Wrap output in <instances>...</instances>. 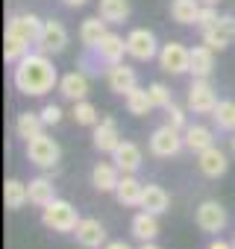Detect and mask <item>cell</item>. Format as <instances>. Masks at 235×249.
<instances>
[{"mask_svg":"<svg viewBox=\"0 0 235 249\" xmlns=\"http://www.w3.org/2000/svg\"><path fill=\"white\" fill-rule=\"evenodd\" d=\"M12 79H15V88L21 91V94H27V97H44V94H50L53 88H59V71L53 68V62H50V56L47 53H27L18 65H15V71H12Z\"/></svg>","mask_w":235,"mask_h":249,"instance_id":"6da1fadb","label":"cell"},{"mask_svg":"<svg viewBox=\"0 0 235 249\" xmlns=\"http://www.w3.org/2000/svg\"><path fill=\"white\" fill-rule=\"evenodd\" d=\"M79 214H77V208L68 202V199H53L50 205H44L41 208V223L47 226V229H53V231H74L77 226H79Z\"/></svg>","mask_w":235,"mask_h":249,"instance_id":"7a4b0ae2","label":"cell"},{"mask_svg":"<svg viewBox=\"0 0 235 249\" xmlns=\"http://www.w3.org/2000/svg\"><path fill=\"white\" fill-rule=\"evenodd\" d=\"M27 159L39 167V170H53L62 159V147L50 138V135H36L27 141Z\"/></svg>","mask_w":235,"mask_h":249,"instance_id":"3957f363","label":"cell"},{"mask_svg":"<svg viewBox=\"0 0 235 249\" xmlns=\"http://www.w3.org/2000/svg\"><path fill=\"white\" fill-rule=\"evenodd\" d=\"M185 147V138H182V132L179 129H174V126H159L153 135H150V153L156 156V159H174V156H179V150Z\"/></svg>","mask_w":235,"mask_h":249,"instance_id":"277c9868","label":"cell"},{"mask_svg":"<svg viewBox=\"0 0 235 249\" xmlns=\"http://www.w3.org/2000/svg\"><path fill=\"white\" fill-rule=\"evenodd\" d=\"M159 68L165 73H174V76L188 73L191 71V50L185 44H179V41L162 44V50H159Z\"/></svg>","mask_w":235,"mask_h":249,"instance_id":"5b68a950","label":"cell"},{"mask_svg":"<svg viewBox=\"0 0 235 249\" xmlns=\"http://www.w3.org/2000/svg\"><path fill=\"white\" fill-rule=\"evenodd\" d=\"M226 208L220 205V202H215V199H206V202H200L197 205V214H194V223H197V229L200 231H206V234H217V231H223L226 229Z\"/></svg>","mask_w":235,"mask_h":249,"instance_id":"8992f818","label":"cell"},{"mask_svg":"<svg viewBox=\"0 0 235 249\" xmlns=\"http://www.w3.org/2000/svg\"><path fill=\"white\" fill-rule=\"evenodd\" d=\"M159 41H156V36L150 33V30H144V27H138V30H133L130 36H127V53L136 59V62H150V59H156L159 56Z\"/></svg>","mask_w":235,"mask_h":249,"instance_id":"52a82bcc","label":"cell"},{"mask_svg":"<svg viewBox=\"0 0 235 249\" xmlns=\"http://www.w3.org/2000/svg\"><path fill=\"white\" fill-rule=\"evenodd\" d=\"M36 44H39L41 53L59 56V53L68 47V30H65V24L56 21V18L44 21V27H41V33H39V41H36Z\"/></svg>","mask_w":235,"mask_h":249,"instance_id":"ba28073f","label":"cell"},{"mask_svg":"<svg viewBox=\"0 0 235 249\" xmlns=\"http://www.w3.org/2000/svg\"><path fill=\"white\" fill-rule=\"evenodd\" d=\"M217 103L220 100H217L215 88L209 85V79H194V85L188 88V108L194 114H212Z\"/></svg>","mask_w":235,"mask_h":249,"instance_id":"9c48e42d","label":"cell"},{"mask_svg":"<svg viewBox=\"0 0 235 249\" xmlns=\"http://www.w3.org/2000/svg\"><path fill=\"white\" fill-rule=\"evenodd\" d=\"M235 38V18L232 15H220L215 27L203 30V44L212 50H226Z\"/></svg>","mask_w":235,"mask_h":249,"instance_id":"30bf717a","label":"cell"},{"mask_svg":"<svg viewBox=\"0 0 235 249\" xmlns=\"http://www.w3.org/2000/svg\"><path fill=\"white\" fill-rule=\"evenodd\" d=\"M106 85H109V91L127 97L133 88H138V73H136L133 68H127L124 62L109 65V68H106Z\"/></svg>","mask_w":235,"mask_h":249,"instance_id":"8fae6325","label":"cell"},{"mask_svg":"<svg viewBox=\"0 0 235 249\" xmlns=\"http://www.w3.org/2000/svg\"><path fill=\"white\" fill-rule=\"evenodd\" d=\"M94 56H97V62H103L106 68L124 62V56H130V53H127V38H121L118 33H106V36L100 38V44L94 47Z\"/></svg>","mask_w":235,"mask_h":249,"instance_id":"7c38bea8","label":"cell"},{"mask_svg":"<svg viewBox=\"0 0 235 249\" xmlns=\"http://www.w3.org/2000/svg\"><path fill=\"white\" fill-rule=\"evenodd\" d=\"M74 234H77V243L82 249H100V246L109 243L106 240V229H103V223L97 217H82L79 226L74 229Z\"/></svg>","mask_w":235,"mask_h":249,"instance_id":"4fadbf2b","label":"cell"},{"mask_svg":"<svg viewBox=\"0 0 235 249\" xmlns=\"http://www.w3.org/2000/svg\"><path fill=\"white\" fill-rule=\"evenodd\" d=\"M91 141H94V150H97V153H109V156H112V153L118 150V144H121L124 138H121V132H118L115 117H103V120L97 123Z\"/></svg>","mask_w":235,"mask_h":249,"instance_id":"5bb4252c","label":"cell"},{"mask_svg":"<svg viewBox=\"0 0 235 249\" xmlns=\"http://www.w3.org/2000/svg\"><path fill=\"white\" fill-rule=\"evenodd\" d=\"M197 167L203 176L209 179H220L226 170H229V161H226V153L220 147H209L203 153H197Z\"/></svg>","mask_w":235,"mask_h":249,"instance_id":"9a60e30c","label":"cell"},{"mask_svg":"<svg viewBox=\"0 0 235 249\" xmlns=\"http://www.w3.org/2000/svg\"><path fill=\"white\" fill-rule=\"evenodd\" d=\"M41 27H44V21L39 18V15H33V12H18V15H12L9 18V24H6V33H15V36H24L27 41H39V33H41Z\"/></svg>","mask_w":235,"mask_h":249,"instance_id":"2e32d148","label":"cell"},{"mask_svg":"<svg viewBox=\"0 0 235 249\" xmlns=\"http://www.w3.org/2000/svg\"><path fill=\"white\" fill-rule=\"evenodd\" d=\"M88 88H91L88 76H85L82 71H71V73H65V76L59 79V88H56V91H59L65 100L79 103V100H85V97H88Z\"/></svg>","mask_w":235,"mask_h":249,"instance_id":"e0dca14e","label":"cell"},{"mask_svg":"<svg viewBox=\"0 0 235 249\" xmlns=\"http://www.w3.org/2000/svg\"><path fill=\"white\" fill-rule=\"evenodd\" d=\"M141 194H144V185L136 179V173H124V176H121V182H118V188H115L118 202L127 205V208L141 205Z\"/></svg>","mask_w":235,"mask_h":249,"instance_id":"ac0fdd59","label":"cell"},{"mask_svg":"<svg viewBox=\"0 0 235 249\" xmlns=\"http://www.w3.org/2000/svg\"><path fill=\"white\" fill-rule=\"evenodd\" d=\"M118 182H121V167H118V164H109V161L94 164V170H91V185H94L100 194H109V191L115 194Z\"/></svg>","mask_w":235,"mask_h":249,"instance_id":"d6986e66","label":"cell"},{"mask_svg":"<svg viewBox=\"0 0 235 249\" xmlns=\"http://www.w3.org/2000/svg\"><path fill=\"white\" fill-rule=\"evenodd\" d=\"M112 161L121 167V173H136L141 167V147L133 141H121L118 150L112 153Z\"/></svg>","mask_w":235,"mask_h":249,"instance_id":"ffe728a7","label":"cell"},{"mask_svg":"<svg viewBox=\"0 0 235 249\" xmlns=\"http://www.w3.org/2000/svg\"><path fill=\"white\" fill-rule=\"evenodd\" d=\"M182 138H185V150H191V153H203V150L215 147V132L209 126H203V123H188Z\"/></svg>","mask_w":235,"mask_h":249,"instance_id":"44dd1931","label":"cell"},{"mask_svg":"<svg viewBox=\"0 0 235 249\" xmlns=\"http://www.w3.org/2000/svg\"><path fill=\"white\" fill-rule=\"evenodd\" d=\"M159 214H150V211H138L136 217H133V237L136 240H141V243H150V240H156L159 237V220H156Z\"/></svg>","mask_w":235,"mask_h":249,"instance_id":"7402d4cb","label":"cell"},{"mask_svg":"<svg viewBox=\"0 0 235 249\" xmlns=\"http://www.w3.org/2000/svg\"><path fill=\"white\" fill-rule=\"evenodd\" d=\"M106 24H109V21H103L100 15L85 18V21L79 24V41H82V47H85V50H94V47L100 44V38L109 33V30H106Z\"/></svg>","mask_w":235,"mask_h":249,"instance_id":"603a6c76","label":"cell"},{"mask_svg":"<svg viewBox=\"0 0 235 249\" xmlns=\"http://www.w3.org/2000/svg\"><path fill=\"white\" fill-rule=\"evenodd\" d=\"M212 71H215V50L206 47V44L194 47L191 50V71L188 73H194V79H209Z\"/></svg>","mask_w":235,"mask_h":249,"instance_id":"cb8c5ba5","label":"cell"},{"mask_svg":"<svg viewBox=\"0 0 235 249\" xmlns=\"http://www.w3.org/2000/svg\"><path fill=\"white\" fill-rule=\"evenodd\" d=\"M27 191H30V202L39 205V208H44V205H50V202L56 199V185H53L47 176H36V179H30Z\"/></svg>","mask_w":235,"mask_h":249,"instance_id":"d4e9b609","label":"cell"},{"mask_svg":"<svg viewBox=\"0 0 235 249\" xmlns=\"http://www.w3.org/2000/svg\"><path fill=\"white\" fill-rule=\"evenodd\" d=\"M168 205H171V196H168L165 188H159V185H144V194H141V205H138V208H144V211H150V214H165Z\"/></svg>","mask_w":235,"mask_h":249,"instance_id":"484cf974","label":"cell"},{"mask_svg":"<svg viewBox=\"0 0 235 249\" xmlns=\"http://www.w3.org/2000/svg\"><path fill=\"white\" fill-rule=\"evenodd\" d=\"M44 126H47V123L41 120V111H39V114H36V111H21L18 120H15V132H18V138H24V141L41 135Z\"/></svg>","mask_w":235,"mask_h":249,"instance_id":"4316f807","label":"cell"},{"mask_svg":"<svg viewBox=\"0 0 235 249\" xmlns=\"http://www.w3.org/2000/svg\"><path fill=\"white\" fill-rule=\"evenodd\" d=\"M97 15L109 24H124L130 18V0H100Z\"/></svg>","mask_w":235,"mask_h":249,"instance_id":"83f0119b","label":"cell"},{"mask_svg":"<svg viewBox=\"0 0 235 249\" xmlns=\"http://www.w3.org/2000/svg\"><path fill=\"white\" fill-rule=\"evenodd\" d=\"M200 0H171V18L182 27L188 24H197V15H200Z\"/></svg>","mask_w":235,"mask_h":249,"instance_id":"f1b7e54d","label":"cell"},{"mask_svg":"<svg viewBox=\"0 0 235 249\" xmlns=\"http://www.w3.org/2000/svg\"><path fill=\"white\" fill-rule=\"evenodd\" d=\"M3 202H6L9 211L24 208V205L30 202V191H27V185L18 182V179H6V185H3Z\"/></svg>","mask_w":235,"mask_h":249,"instance_id":"f546056e","label":"cell"},{"mask_svg":"<svg viewBox=\"0 0 235 249\" xmlns=\"http://www.w3.org/2000/svg\"><path fill=\"white\" fill-rule=\"evenodd\" d=\"M30 44H33V41H27L24 36L6 33V38H3V59H6V62H12V65H18V62L30 53Z\"/></svg>","mask_w":235,"mask_h":249,"instance_id":"4dcf8cb0","label":"cell"},{"mask_svg":"<svg viewBox=\"0 0 235 249\" xmlns=\"http://www.w3.org/2000/svg\"><path fill=\"white\" fill-rule=\"evenodd\" d=\"M124 103H127V111L136 114V117H144V114L153 111V100H150V91L147 88H133L124 97Z\"/></svg>","mask_w":235,"mask_h":249,"instance_id":"1f68e13d","label":"cell"},{"mask_svg":"<svg viewBox=\"0 0 235 249\" xmlns=\"http://www.w3.org/2000/svg\"><path fill=\"white\" fill-rule=\"evenodd\" d=\"M212 120L217 132H235V103L232 100H220L212 111Z\"/></svg>","mask_w":235,"mask_h":249,"instance_id":"d6a6232c","label":"cell"},{"mask_svg":"<svg viewBox=\"0 0 235 249\" xmlns=\"http://www.w3.org/2000/svg\"><path fill=\"white\" fill-rule=\"evenodd\" d=\"M74 120L79 123V126H97L100 123V114H97V108L88 103V100H79V103H74Z\"/></svg>","mask_w":235,"mask_h":249,"instance_id":"836d02e7","label":"cell"},{"mask_svg":"<svg viewBox=\"0 0 235 249\" xmlns=\"http://www.w3.org/2000/svg\"><path fill=\"white\" fill-rule=\"evenodd\" d=\"M147 91H150L153 108H168V106L174 103V94H171V88H168L165 82H150V85H147Z\"/></svg>","mask_w":235,"mask_h":249,"instance_id":"e575fe53","label":"cell"},{"mask_svg":"<svg viewBox=\"0 0 235 249\" xmlns=\"http://www.w3.org/2000/svg\"><path fill=\"white\" fill-rule=\"evenodd\" d=\"M162 111H165V123H168V126H174V129L185 132V126H188V120H185V108H182V106L171 103V106H168V108H162Z\"/></svg>","mask_w":235,"mask_h":249,"instance_id":"d590c367","label":"cell"},{"mask_svg":"<svg viewBox=\"0 0 235 249\" xmlns=\"http://www.w3.org/2000/svg\"><path fill=\"white\" fill-rule=\"evenodd\" d=\"M217 18H220V15H217V9L203 3V9H200V15H197V27H200V30H209V27H215V24H217Z\"/></svg>","mask_w":235,"mask_h":249,"instance_id":"8d00e7d4","label":"cell"},{"mask_svg":"<svg viewBox=\"0 0 235 249\" xmlns=\"http://www.w3.org/2000/svg\"><path fill=\"white\" fill-rule=\"evenodd\" d=\"M41 120L47 123V126H56V123L62 120V108H59L56 103H47V106L41 108Z\"/></svg>","mask_w":235,"mask_h":249,"instance_id":"74e56055","label":"cell"},{"mask_svg":"<svg viewBox=\"0 0 235 249\" xmlns=\"http://www.w3.org/2000/svg\"><path fill=\"white\" fill-rule=\"evenodd\" d=\"M103 249H133V246H130L127 240H109V243H106Z\"/></svg>","mask_w":235,"mask_h":249,"instance_id":"f35d334b","label":"cell"},{"mask_svg":"<svg viewBox=\"0 0 235 249\" xmlns=\"http://www.w3.org/2000/svg\"><path fill=\"white\" fill-rule=\"evenodd\" d=\"M88 3V0H62V6H68V9H82Z\"/></svg>","mask_w":235,"mask_h":249,"instance_id":"ab89813d","label":"cell"},{"mask_svg":"<svg viewBox=\"0 0 235 249\" xmlns=\"http://www.w3.org/2000/svg\"><path fill=\"white\" fill-rule=\"evenodd\" d=\"M206 249H232V243H226V240H220V237H217V240H212Z\"/></svg>","mask_w":235,"mask_h":249,"instance_id":"60d3db41","label":"cell"},{"mask_svg":"<svg viewBox=\"0 0 235 249\" xmlns=\"http://www.w3.org/2000/svg\"><path fill=\"white\" fill-rule=\"evenodd\" d=\"M141 249H162V246H156V243L150 240V243H141Z\"/></svg>","mask_w":235,"mask_h":249,"instance_id":"b9f144b4","label":"cell"},{"mask_svg":"<svg viewBox=\"0 0 235 249\" xmlns=\"http://www.w3.org/2000/svg\"><path fill=\"white\" fill-rule=\"evenodd\" d=\"M200 3H206V6H217L220 0H200Z\"/></svg>","mask_w":235,"mask_h":249,"instance_id":"7bdbcfd3","label":"cell"},{"mask_svg":"<svg viewBox=\"0 0 235 249\" xmlns=\"http://www.w3.org/2000/svg\"><path fill=\"white\" fill-rule=\"evenodd\" d=\"M232 153H235V132H232Z\"/></svg>","mask_w":235,"mask_h":249,"instance_id":"ee69618b","label":"cell"},{"mask_svg":"<svg viewBox=\"0 0 235 249\" xmlns=\"http://www.w3.org/2000/svg\"><path fill=\"white\" fill-rule=\"evenodd\" d=\"M232 249H235V237H232Z\"/></svg>","mask_w":235,"mask_h":249,"instance_id":"f6af8a7d","label":"cell"}]
</instances>
